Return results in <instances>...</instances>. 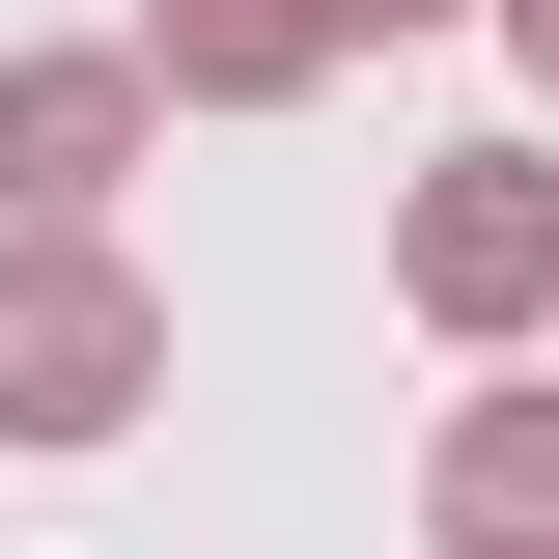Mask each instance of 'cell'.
<instances>
[{"instance_id": "cell-7", "label": "cell", "mask_w": 559, "mask_h": 559, "mask_svg": "<svg viewBox=\"0 0 559 559\" xmlns=\"http://www.w3.org/2000/svg\"><path fill=\"white\" fill-rule=\"evenodd\" d=\"M336 28H448V0H336Z\"/></svg>"}, {"instance_id": "cell-4", "label": "cell", "mask_w": 559, "mask_h": 559, "mask_svg": "<svg viewBox=\"0 0 559 559\" xmlns=\"http://www.w3.org/2000/svg\"><path fill=\"white\" fill-rule=\"evenodd\" d=\"M419 559H559V392H448V448H419Z\"/></svg>"}, {"instance_id": "cell-3", "label": "cell", "mask_w": 559, "mask_h": 559, "mask_svg": "<svg viewBox=\"0 0 559 559\" xmlns=\"http://www.w3.org/2000/svg\"><path fill=\"white\" fill-rule=\"evenodd\" d=\"M168 140L140 28H57V57H0V224H112V168Z\"/></svg>"}, {"instance_id": "cell-1", "label": "cell", "mask_w": 559, "mask_h": 559, "mask_svg": "<svg viewBox=\"0 0 559 559\" xmlns=\"http://www.w3.org/2000/svg\"><path fill=\"white\" fill-rule=\"evenodd\" d=\"M168 392V280L112 224H0V448H112Z\"/></svg>"}, {"instance_id": "cell-2", "label": "cell", "mask_w": 559, "mask_h": 559, "mask_svg": "<svg viewBox=\"0 0 559 559\" xmlns=\"http://www.w3.org/2000/svg\"><path fill=\"white\" fill-rule=\"evenodd\" d=\"M392 308L476 336V364L559 336V140H448V168H392Z\"/></svg>"}, {"instance_id": "cell-6", "label": "cell", "mask_w": 559, "mask_h": 559, "mask_svg": "<svg viewBox=\"0 0 559 559\" xmlns=\"http://www.w3.org/2000/svg\"><path fill=\"white\" fill-rule=\"evenodd\" d=\"M503 57H532V84H559V0H503Z\"/></svg>"}, {"instance_id": "cell-5", "label": "cell", "mask_w": 559, "mask_h": 559, "mask_svg": "<svg viewBox=\"0 0 559 559\" xmlns=\"http://www.w3.org/2000/svg\"><path fill=\"white\" fill-rule=\"evenodd\" d=\"M336 57H364L336 0H140V84H168V112H308Z\"/></svg>"}]
</instances>
